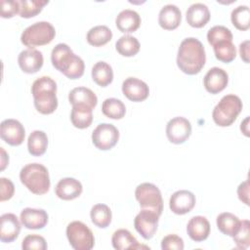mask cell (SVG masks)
I'll return each instance as SVG.
<instances>
[{
  "label": "cell",
  "instance_id": "obj_1",
  "mask_svg": "<svg viewBox=\"0 0 250 250\" xmlns=\"http://www.w3.org/2000/svg\"><path fill=\"white\" fill-rule=\"evenodd\" d=\"M206 62L203 44L194 37L184 39L177 54V65L186 74L193 75L200 72Z\"/></svg>",
  "mask_w": 250,
  "mask_h": 250
},
{
  "label": "cell",
  "instance_id": "obj_2",
  "mask_svg": "<svg viewBox=\"0 0 250 250\" xmlns=\"http://www.w3.org/2000/svg\"><path fill=\"white\" fill-rule=\"evenodd\" d=\"M57 83L49 76L37 78L31 86L34 106L42 114H51L58 107Z\"/></svg>",
  "mask_w": 250,
  "mask_h": 250
},
{
  "label": "cell",
  "instance_id": "obj_3",
  "mask_svg": "<svg viewBox=\"0 0 250 250\" xmlns=\"http://www.w3.org/2000/svg\"><path fill=\"white\" fill-rule=\"evenodd\" d=\"M21 182L34 194H45L50 188V177L47 168L39 163H29L20 172Z\"/></svg>",
  "mask_w": 250,
  "mask_h": 250
},
{
  "label": "cell",
  "instance_id": "obj_4",
  "mask_svg": "<svg viewBox=\"0 0 250 250\" xmlns=\"http://www.w3.org/2000/svg\"><path fill=\"white\" fill-rule=\"evenodd\" d=\"M242 110L240 98L233 94L224 96L213 109L214 122L221 127L230 126Z\"/></svg>",
  "mask_w": 250,
  "mask_h": 250
},
{
  "label": "cell",
  "instance_id": "obj_5",
  "mask_svg": "<svg viewBox=\"0 0 250 250\" xmlns=\"http://www.w3.org/2000/svg\"><path fill=\"white\" fill-rule=\"evenodd\" d=\"M55 27L48 21H37L27 26L21 35V41L28 48L49 44L55 38Z\"/></svg>",
  "mask_w": 250,
  "mask_h": 250
},
{
  "label": "cell",
  "instance_id": "obj_6",
  "mask_svg": "<svg viewBox=\"0 0 250 250\" xmlns=\"http://www.w3.org/2000/svg\"><path fill=\"white\" fill-rule=\"evenodd\" d=\"M135 196L142 209H148L161 215L163 199L159 188L151 183H143L136 188Z\"/></svg>",
  "mask_w": 250,
  "mask_h": 250
},
{
  "label": "cell",
  "instance_id": "obj_7",
  "mask_svg": "<svg viewBox=\"0 0 250 250\" xmlns=\"http://www.w3.org/2000/svg\"><path fill=\"white\" fill-rule=\"evenodd\" d=\"M66 236L75 250H90L94 247L95 237L92 230L80 221H73L67 225Z\"/></svg>",
  "mask_w": 250,
  "mask_h": 250
},
{
  "label": "cell",
  "instance_id": "obj_8",
  "mask_svg": "<svg viewBox=\"0 0 250 250\" xmlns=\"http://www.w3.org/2000/svg\"><path fill=\"white\" fill-rule=\"evenodd\" d=\"M119 131L110 123L99 124L92 133V142L94 146L101 150L112 148L118 142Z\"/></svg>",
  "mask_w": 250,
  "mask_h": 250
},
{
  "label": "cell",
  "instance_id": "obj_9",
  "mask_svg": "<svg viewBox=\"0 0 250 250\" xmlns=\"http://www.w3.org/2000/svg\"><path fill=\"white\" fill-rule=\"evenodd\" d=\"M191 134L190 122L183 117L177 116L170 119L166 125V136L168 140L176 145L185 143Z\"/></svg>",
  "mask_w": 250,
  "mask_h": 250
},
{
  "label": "cell",
  "instance_id": "obj_10",
  "mask_svg": "<svg viewBox=\"0 0 250 250\" xmlns=\"http://www.w3.org/2000/svg\"><path fill=\"white\" fill-rule=\"evenodd\" d=\"M159 215L148 209L142 211L135 217L134 226L136 230L145 238L150 239L157 230Z\"/></svg>",
  "mask_w": 250,
  "mask_h": 250
},
{
  "label": "cell",
  "instance_id": "obj_11",
  "mask_svg": "<svg viewBox=\"0 0 250 250\" xmlns=\"http://www.w3.org/2000/svg\"><path fill=\"white\" fill-rule=\"evenodd\" d=\"M1 139L10 146H20L22 144L25 136V130L22 124L16 119H5L0 124Z\"/></svg>",
  "mask_w": 250,
  "mask_h": 250
},
{
  "label": "cell",
  "instance_id": "obj_12",
  "mask_svg": "<svg viewBox=\"0 0 250 250\" xmlns=\"http://www.w3.org/2000/svg\"><path fill=\"white\" fill-rule=\"evenodd\" d=\"M195 195L187 189L175 191L169 200L171 211L177 215H184L190 212L195 205Z\"/></svg>",
  "mask_w": 250,
  "mask_h": 250
},
{
  "label": "cell",
  "instance_id": "obj_13",
  "mask_svg": "<svg viewBox=\"0 0 250 250\" xmlns=\"http://www.w3.org/2000/svg\"><path fill=\"white\" fill-rule=\"evenodd\" d=\"M124 96L132 102H143L149 95V88L146 82L136 77H128L122 83Z\"/></svg>",
  "mask_w": 250,
  "mask_h": 250
},
{
  "label": "cell",
  "instance_id": "obj_14",
  "mask_svg": "<svg viewBox=\"0 0 250 250\" xmlns=\"http://www.w3.org/2000/svg\"><path fill=\"white\" fill-rule=\"evenodd\" d=\"M75 58L76 55L72 52L70 47L64 43L57 44L51 53L52 64L63 74L69 68Z\"/></svg>",
  "mask_w": 250,
  "mask_h": 250
},
{
  "label": "cell",
  "instance_id": "obj_15",
  "mask_svg": "<svg viewBox=\"0 0 250 250\" xmlns=\"http://www.w3.org/2000/svg\"><path fill=\"white\" fill-rule=\"evenodd\" d=\"M43 55L34 48H28L20 53L18 62L21 69L25 73H35L43 65Z\"/></svg>",
  "mask_w": 250,
  "mask_h": 250
},
{
  "label": "cell",
  "instance_id": "obj_16",
  "mask_svg": "<svg viewBox=\"0 0 250 250\" xmlns=\"http://www.w3.org/2000/svg\"><path fill=\"white\" fill-rule=\"evenodd\" d=\"M229 83L228 73L220 67L214 66L210 68L204 76L203 84L207 92L218 94L222 92Z\"/></svg>",
  "mask_w": 250,
  "mask_h": 250
},
{
  "label": "cell",
  "instance_id": "obj_17",
  "mask_svg": "<svg viewBox=\"0 0 250 250\" xmlns=\"http://www.w3.org/2000/svg\"><path fill=\"white\" fill-rule=\"evenodd\" d=\"M21 231V223L13 213L3 214L0 218V239L10 243L18 238Z\"/></svg>",
  "mask_w": 250,
  "mask_h": 250
},
{
  "label": "cell",
  "instance_id": "obj_18",
  "mask_svg": "<svg viewBox=\"0 0 250 250\" xmlns=\"http://www.w3.org/2000/svg\"><path fill=\"white\" fill-rule=\"evenodd\" d=\"M48 214L44 209L24 208L21 212V222L28 229H43L48 223Z\"/></svg>",
  "mask_w": 250,
  "mask_h": 250
},
{
  "label": "cell",
  "instance_id": "obj_19",
  "mask_svg": "<svg viewBox=\"0 0 250 250\" xmlns=\"http://www.w3.org/2000/svg\"><path fill=\"white\" fill-rule=\"evenodd\" d=\"M83 188L81 183L74 178H63L56 186V195L62 200H72L82 193Z\"/></svg>",
  "mask_w": 250,
  "mask_h": 250
},
{
  "label": "cell",
  "instance_id": "obj_20",
  "mask_svg": "<svg viewBox=\"0 0 250 250\" xmlns=\"http://www.w3.org/2000/svg\"><path fill=\"white\" fill-rule=\"evenodd\" d=\"M181 21L182 13L176 5L167 4L161 8L158 15V23L163 29H176L180 25Z\"/></svg>",
  "mask_w": 250,
  "mask_h": 250
},
{
  "label": "cell",
  "instance_id": "obj_21",
  "mask_svg": "<svg viewBox=\"0 0 250 250\" xmlns=\"http://www.w3.org/2000/svg\"><path fill=\"white\" fill-rule=\"evenodd\" d=\"M187 232L193 241H203L210 234V223L203 216H194L187 225Z\"/></svg>",
  "mask_w": 250,
  "mask_h": 250
},
{
  "label": "cell",
  "instance_id": "obj_22",
  "mask_svg": "<svg viewBox=\"0 0 250 250\" xmlns=\"http://www.w3.org/2000/svg\"><path fill=\"white\" fill-rule=\"evenodd\" d=\"M188 23L195 28L203 27L210 20V11L203 3H194L190 5L186 12Z\"/></svg>",
  "mask_w": 250,
  "mask_h": 250
},
{
  "label": "cell",
  "instance_id": "obj_23",
  "mask_svg": "<svg viewBox=\"0 0 250 250\" xmlns=\"http://www.w3.org/2000/svg\"><path fill=\"white\" fill-rule=\"evenodd\" d=\"M140 15L131 9L122 10L115 19L117 28L123 33H130L136 31L141 25Z\"/></svg>",
  "mask_w": 250,
  "mask_h": 250
},
{
  "label": "cell",
  "instance_id": "obj_24",
  "mask_svg": "<svg viewBox=\"0 0 250 250\" xmlns=\"http://www.w3.org/2000/svg\"><path fill=\"white\" fill-rule=\"evenodd\" d=\"M68 101L72 105H84L93 109L97 105L98 98L91 89L76 87L69 92Z\"/></svg>",
  "mask_w": 250,
  "mask_h": 250
},
{
  "label": "cell",
  "instance_id": "obj_25",
  "mask_svg": "<svg viewBox=\"0 0 250 250\" xmlns=\"http://www.w3.org/2000/svg\"><path fill=\"white\" fill-rule=\"evenodd\" d=\"M111 242L113 248L117 250L147 248L146 246L141 245L138 240L133 236V234L125 229H120L114 231L111 237Z\"/></svg>",
  "mask_w": 250,
  "mask_h": 250
},
{
  "label": "cell",
  "instance_id": "obj_26",
  "mask_svg": "<svg viewBox=\"0 0 250 250\" xmlns=\"http://www.w3.org/2000/svg\"><path fill=\"white\" fill-rule=\"evenodd\" d=\"M70 121L78 129L88 128L93 121V109L84 105H72Z\"/></svg>",
  "mask_w": 250,
  "mask_h": 250
},
{
  "label": "cell",
  "instance_id": "obj_27",
  "mask_svg": "<svg viewBox=\"0 0 250 250\" xmlns=\"http://www.w3.org/2000/svg\"><path fill=\"white\" fill-rule=\"evenodd\" d=\"M48 146V137L45 132L35 130L30 133L27 139L28 152L33 156H41Z\"/></svg>",
  "mask_w": 250,
  "mask_h": 250
},
{
  "label": "cell",
  "instance_id": "obj_28",
  "mask_svg": "<svg viewBox=\"0 0 250 250\" xmlns=\"http://www.w3.org/2000/svg\"><path fill=\"white\" fill-rule=\"evenodd\" d=\"M219 230L229 236H233L239 229L240 220L237 216L229 212L221 213L216 220Z\"/></svg>",
  "mask_w": 250,
  "mask_h": 250
},
{
  "label": "cell",
  "instance_id": "obj_29",
  "mask_svg": "<svg viewBox=\"0 0 250 250\" xmlns=\"http://www.w3.org/2000/svg\"><path fill=\"white\" fill-rule=\"evenodd\" d=\"M92 78L101 87H106L113 80L112 67L105 62L100 61L92 67Z\"/></svg>",
  "mask_w": 250,
  "mask_h": 250
},
{
  "label": "cell",
  "instance_id": "obj_30",
  "mask_svg": "<svg viewBox=\"0 0 250 250\" xmlns=\"http://www.w3.org/2000/svg\"><path fill=\"white\" fill-rule=\"evenodd\" d=\"M112 38V32L106 25H96L87 32V42L94 47H101L108 43Z\"/></svg>",
  "mask_w": 250,
  "mask_h": 250
},
{
  "label": "cell",
  "instance_id": "obj_31",
  "mask_svg": "<svg viewBox=\"0 0 250 250\" xmlns=\"http://www.w3.org/2000/svg\"><path fill=\"white\" fill-rule=\"evenodd\" d=\"M92 223L101 229H105L111 223V211L106 204L99 203L94 205L90 211Z\"/></svg>",
  "mask_w": 250,
  "mask_h": 250
},
{
  "label": "cell",
  "instance_id": "obj_32",
  "mask_svg": "<svg viewBox=\"0 0 250 250\" xmlns=\"http://www.w3.org/2000/svg\"><path fill=\"white\" fill-rule=\"evenodd\" d=\"M140 42L139 40L129 34L121 36L115 43L116 51L124 57H133L140 51Z\"/></svg>",
  "mask_w": 250,
  "mask_h": 250
},
{
  "label": "cell",
  "instance_id": "obj_33",
  "mask_svg": "<svg viewBox=\"0 0 250 250\" xmlns=\"http://www.w3.org/2000/svg\"><path fill=\"white\" fill-rule=\"evenodd\" d=\"M102 111L108 118L121 119L126 113V106L120 100L108 98L103 102Z\"/></svg>",
  "mask_w": 250,
  "mask_h": 250
},
{
  "label": "cell",
  "instance_id": "obj_34",
  "mask_svg": "<svg viewBox=\"0 0 250 250\" xmlns=\"http://www.w3.org/2000/svg\"><path fill=\"white\" fill-rule=\"evenodd\" d=\"M232 24L239 30H247L250 26V10L246 5L234 8L230 14Z\"/></svg>",
  "mask_w": 250,
  "mask_h": 250
},
{
  "label": "cell",
  "instance_id": "obj_35",
  "mask_svg": "<svg viewBox=\"0 0 250 250\" xmlns=\"http://www.w3.org/2000/svg\"><path fill=\"white\" fill-rule=\"evenodd\" d=\"M49 3L48 0H21L20 4V16L24 19H29L38 15L43 7Z\"/></svg>",
  "mask_w": 250,
  "mask_h": 250
},
{
  "label": "cell",
  "instance_id": "obj_36",
  "mask_svg": "<svg viewBox=\"0 0 250 250\" xmlns=\"http://www.w3.org/2000/svg\"><path fill=\"white\" fill-rule=\"evenodd\" d=\"M215 57L223 62H230L236 57V49L232 41H223L213 46Z\"/></svg>",
  "mask_w": 250,
  "mask_h": 250
},
{
  "label": "cell",
  "instance_id": "obj_37",
  "mask_svg": "<svg viewBox=\"0 0 250 250\" xmlns=\"http://www.w3.org/2000/svg\"><path fill=\"white\" fill-rule=\"evenodd\" d=\"M207 40L212 46L223 41H232V33L224 25H215L208 30Z\"/></svg>",
  "mask_w": 250,
  "mask_h": 250
},
{
  "label": "cell",
  "instance_id": "obj_38",
  "mask_svg": "<svg viewBox=\"0 0 250 250\" xmlns=\"http://www.w3.org/2000/svg\"><path fill=\"white\" fill-rule=\"evenodd\" d=\"M236 247L247 249L250 245V222L248 220L240 221V226L236 233L232 236Z\"/></svg>",
  "mask_w": 250,
  "mask_h": 250
},
{
  "label": "cell",
  "instance_id": "obj_39",
  "mask_svg": "<svg viewBox=\"0 0 250 250\" xmlns=\"http://www.w3.org/2000/svg\"><path fill=\"white\" fill-rule=\"evenodd\" d=\"M47 242L45 238L38 234H28L26 235L21 243V248L23 250H46Z\"/></svg>",
  "mask_w": 250,
  "mask_h": 250
},
{
  "label": "cell",
  "instance_id": "obj_40",
  "mask_svg": "<svg viewBox=\"0 0 250 250\" xmlns=\"http://www.w3.org/2000/svg\"><path fill=\"white\" fill-rule=\"evenodd\" d=\"M161 248L163 250H183L184 240L177 234H168L161 240Z\"/></svg>",
  "mask_w": 250,
  "mask_h": 250
},
{
  "label": "cell",
  "instance_id": "obj_41",
  "mask_svg": "<svg viewBox=\"0 0 250 250\" xmlns=\"http://www.w3.org/2000/svg\"><path fill=\"white\" fill-rule=\"evenodd\" d=\"M84 69H85V63L83 60L80 57L76 56L75 60L73 61L69 68L66 70L64 75L69 79H78L83 75Z\"/></svg>",
  "mask_w": 250,
  "mask_h": 250
},
{
  "label": "cell",
  "instance_id": "obj_42",
  "mask_svg": "<svg viewBox=\"0 0 250 250\" xmlns=\"http://www.w3.org/2000/svg\"><path fill=\"white\" fill-rule=\"evenodd\" d=\"M0 7H1V17L4 19L12 18L18 13H20L19 1L1 0Z\"/></svg>",
  "mask_w": 250,
  "mask_h": 250
},
{
  "label": "cell",
  "instance_id": "obj_43",
  "mask_svg": "<svg viewBox=\"0 0 250 250\" xmlns=\"http://www.w3.org/2000/svg\"><path fill=\"white\" fill-rule=\"evenodd\" d=\"M0 191H1V201L9 200L12 198L15 192V187L11 180L7 178H1L0 179Z\"/></svg>",
  "mask_w": 250,
  "mask_h": 250
},
{
  "label": "cell",
  "instance_id": "obj_44",
  "mask_svg": "<svg viewBox=\"0 0 250 250\" xmlns=\"http://www.w3.org/2000/svg\"><path fill=\"white\" fill-rule=\"evenodd\" d=\"M237 195L240 201L249 205V182L248 180L241 183L237 188Z\"/></svg>",
  "mask_w": 250,
  "mask_h": 250
},
{
  "label": "cell",
  "instance_id": "obj_45",
  "mask_svg": "<svg viewBox=\"0 0 250 250\" xmlns=\"http://www.w3.org/2000/svg\"><path fill=\"white\" fill-rule=\"evenodd\" d=\"M239 54L245 62H249V41L245 40L239 45Z\"/></svg>",
  "mask_w": 250,
  "mask_h": 250
},
{
  "label": "cell",
  "instance_id": "obj_46",
  "mask_svg": "<svg viewBox=\"0 0 250 250\" xmlns=\"http://www.w3.org/2000/svg\"><path fill=\"white\" fill-rule=\"evenodd\" d=\"M248 123H249V116H247L240 124V130L245 136H249V130H248Z\"/></svg>",
  "mask_w": 250,
  "mask_h": 250
},
{
  "label": "cell",
  "instance_id": "obj_47",
  "mask_svg": "<svg viewBox=\"0 0 250 250\" xmlns=\"http://www.w3.org/2000/svg\"><path fill=\"white\" fill-rule=\"evenodd\" d=\"M1 154H2V156H1V170H4L6 165L9 162V156L6 154L3 147H1Z\"/></svg>",
  "mask_w": 250,
  "mask_h": 250
}]
</instances>
